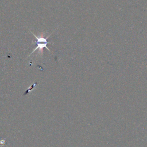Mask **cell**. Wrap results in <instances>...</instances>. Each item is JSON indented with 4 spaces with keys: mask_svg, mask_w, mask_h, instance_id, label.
<instances>
[{
    "mask_svg": "<svg viewBox=\"0 0 147 147\" xmlns=\"http://www.w3.org/2000/svg\"><path fill=\"white\" fill-rule=\"evenodd\" d=\"M31 33L33 34V36H34L35 38H36V41H35V42H36V47L35 48V49L32 52V53H30V55L33 53L34 52H35L37 49H39L40 51H42V49L44 48H46L48 51H49V48L47 47V44L49 43L48 41H47V39L49 37V36H47V37H44L43 36H36L33 33H32V32L31 30H30Z\"/></svg>",
    "mask_w": 147,
    "mask_h": 147,
    "instance_id": "6da1fadb",
    "label": "cell"
}]
</instances>
